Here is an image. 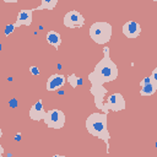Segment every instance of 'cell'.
<instances>
[{
	"label": "cell",
	"instance_id": "2",
	"mask_svg": "<svg viewBox=\"0 0 157 157\" xmlns=\"http://www.w3.org/2000/svg\"><path fill=\"white\" fill-rule=\"evenodd\" d=\"M86 130L90 135L103 140L107 145V152L109 151V131H108V113L94 112L88 115L85 123Z\"/></svg>",
	"mask_w": 157,
	"mask_h": 157
},
{
	"label": "cell",
	"instance_id": "17",
	"mask_svg": "<svg viewBox=\"0 0 157 157\" xmlns=\"http://www.w3.org/2000/svg\"><path fill=\"white\" fill-rule=\"evenodd\" d=\"M29 72H31L32 75H39V69H38L37 66H31V67H29Z\"/></svg>",
	"mask_w": 157,
	"mask_h": 157
},
{
	"label": "cell",
	"instance_id": "8",
	"mask_svg": "<svg viewBox=\"0 0 157 157\" xmlns=\"http://www.w3.org/2000/svg\"><path fill=\"white\" fill-rule=\"evenodd\" d=\"M66 82V77L63 75V74H53L49 76V78L47 80V85H45V88L47 91H56L59 88H61Z\"/></svg>",
	"mask_w": 157,
	"mask_h": 157
},
{
	"label": "cell",
	"instance_id": "10",
	"mask_svg": "<svg viewBox=\"0 0 157 157\" xmlns=\"http://www.w3.org/2000/svg\"><path fill=\"white\" fill-rule=\"evenodd\" d=\"M44 117H45V110L43 107V101L39 99L29 108V118L34 121H39L43 120Z\"/></svg>",
	"mask_w": 157,
	"mask_h": 157
},
{
	"label": "cell",
	"instance_id": "3",
	"mask_svg": "<svg viewBox=\"0 0 157 157\" xmlns=\"http://www.w3.org/2000/svg\"><path fill=\"white\" fill-rule=\"evenodd\" d=\"M88 34L91 39L97 44H105L110 40L113 34V27L109 22L97 21L93 22L88 29Z\"/></svg>",
	"mask_w": 157,
	"mask_h": 157
},
{
	"label": "cell",
	"instance_id": "12",
	"mask_svg": "<svg viewBox=\"0 0 157 157\" xmlns=\"http://www.w3.org/2000/svg\"><path fill=\"white\" fill-rule=\"evenodd\" d=\"M156 91H157V85L152 83V81H151V82L141 86L140 96H152V94L156 93Z\"/></svg>",
	"mask_w": 157,
	"mask_h": 157
},
{
	"label": "cell",
	"instance_id": "22",
	"mask_svg": "<svg viewBox=\"0 0 157 157\" xmlns=\"http://www.w3.org/2000/svg\"><path fill=\"white\" fill-rule=\"evenodd\" d=\"M1 49H2V45H1V43H0V52H1Z\"/></svg>",
	"mask_w": 157,
	"mask_h": 157
},
{
	"label": "cell",
	"instance_id": "21",
	"mask_svg": "<svg viewBox=\"0 0 157 157\" xmlns=\"http://www.w3.org/2000/svg\"><path fill=\"white\" fill-rule=\"evenodd\" d=\"M2 136V130H1V128H0V137Z\"/></svg>",
	"mask_w": 157,
	"mask_h": 157
},
{
	"label": "cell",
	"instance_id": "18",
	"mask_svg": "<svg viewBox=\"0 0 157 157\" xmlns=\"http://www.w3.org/2000/svg\"><path fill=\"white\" fill-rule=\"evenodd\" d=\"M148 82H151V77L150 76H147V77H145L141 82H140V86H144V85H146V83H148Z\"/></svg>",
	"mask_w": 157,
	"mask_h": 157
},
{
	"label": "cell",
	"instance_id": "14",
	"mask_svg": "<svg viewBox=\"0 0 157 157\" xmlns=\"http://www.w3.org/2000/svg\"><path fill=\"white\" fill-rule=\"evenodd\" d=\"M66 81L69 82V85H70L72 88H76V87H77V85H78V83H81V80H80V77H77L75 74H71V75H69V76L66 77Z\"/></svg>",
	"mask_w": 157,
	"mask_h": 157
},
{
	"label": "cell",
	"instance_id": "9",
	"mask_svg": "<svg viewBox=\"0 0 157 157\" xmlns=\"http://www.w3.org/2000/svg\"><path fill=\"white\" fill-rule=\"evenodd\" d=\"M33 20V10H20V12L17 13V18L15 21V27H20V26H31Z\"/></svg>",
	"mask_w": 157,
	"mask_h": 157
},
{
	"label": "cell",
	"instance_id": "11",
	"mask_svg": "<svg viewBox=\"0 0 157 157\" xmlns=\"http://www.w3.org/2000/svg\"><path fill=\"white\" fill-rule=\"evenodd\" d=\"M45 38H47L48 44L53 45L56 50L59 49V47H60V44H61V36H60V33H59V32H56V31H53V29H52V31L47 32Z\"/></svg>",
	"mask_w": 157,
	"mask_h": 157
},
{
	"label": "cell",
	"instance_id": "16",
	"mask_svg": "<svg viewBox=\"0 0 157 157\" xmlns=\"http://www.w3.org/2000/svg\"><path fill=\"white\" fill-rule=\"evenodd\" d=\"M151 81H152V83H155V85H157V67H155L153 69V71H152V74H151Z\"/></svg>",
	"mask_w": 157,
	"mask_h": 157
},
{
	"label": "cell",
	"instance_id": "5",
	"mask_svg": "<svg viewBox=\"0 0 157 157\" xmlns=\"http://www.w3.org/2000/svg\"><path fill=\"white\" fill-rule=\"evenodd\" d=\"M125 109V99L121 93L115 92L108 96L105 103H104V113H108V110L112 112H120Z\"/></svg>",
	"mask_w": 157,
	"mask_h": 157
},
{
	"label": "cell",
	"instance_id": "6",
	"mask_svg": "<svg viewBox=\"0 0 157 157\" xmlns=\"http://www.w3.org/2000/svg\"><path fill=\"white\" fill-rule=\"evenodd\" d=\"M63 22L66 28H78L85 25V17L77 10H71L65 13Z\"/></svg>",
	"mask_w": 157,
	"mask_h": 157
},
{
	"label": "cell",
	"instance_id": "20",
	"mask_svg": "<svg viewBox=\"0 0 157 157\" xmlns=\"http://www.w3.org/2000/svg\"><path fill=\"white\" fill-rule=\"evenodd\" d=\"M16 140H21V134H16Z\"/></svg>",
	"mask_w": 157,
	"mask_h": 157
},
{
	"label": "cell",
	"instance_id": "7",
	"mask_svg": "<svg viewBox=\"0 0 157 157\" xmlns=\"http://www.w3.org/2000/svg\"><path fill=\"white\" fill-rule=\"evenodd\" d=\"M123 34L129 38V39H134V38H137L140 34H141V26L139 22L134 21V20H130L128 22H125L123 25Z\"/></svg>",
	"mask_w": 157,
	"mask_h": 157
},
{
	"label": "cell",
	"instance_id": "13",
	"mask_svg": "<svg viewBox=\"0 0 157 157\" xmlns=\"http://www.w3.org/2000/svg\"><path fill=\"white\" fill-rule=\"evenodd\" d=\"M58 4V0H40V5L34 10H53Z\"/></svg>",
	"mask_w": 157,
	"mask_h": 157
},
{
	"label": "cell",
	"instance_id": "1",
	"mask_svg": "<svg viewBox=\"0 0 157 157\" xmlns=\"http://www.w3.org/2000/svg\"><path fill=\"white\" fill-rule=\"evenodd\" d=\"M118 77V65L110 59L109 48H103V58L96 64L93 71L88 74V81L91 82L90 92L94 98V105L104 113V97L107 88L105 82H112Z\"/></svg>",
	"mask_w": 157,
	"mask_h": 157
},
{
	"label": "cell",
	"instance_id": "19",
	"mask_svg": "<svg viewBox=\"0 0 157 157\" xmlns=\"http://www.w3.org/2000/svg\"><path fill=\"white\" fill-rule=\"evenodd\" d=\"M5 2H7V4H15V2H17V0H4Z\"/></svg>",
	"mask_w": 157,
	"mask_h": 157
},
{
	"label": "cell",
	"instance_id": "4",
	"mask_svg": "<svg viewBox=\"0 0 157 157\" xmlns=\"http://www.w3.org/2000/svg\"><path fill=\"white\" fill-rule=\"evenodd\" d=\"M43 120L47 124V126L59 130V129L64 128V125H65V114L63 110H60L58 108H53V109H49L48 112H45V117Z\"/></svg>",
	"mask_w": 157,
	"mask_h": 157
},
{
	"label": "cell",
	"instance_id": "15",
	"mask_svg": "<svg viewBox=\"0 0 157 157\" xmlns=\"http://www.w3.org/2000/svg\"><path fill=\"white\" fill-rule=\"evenodd\" d=\"M15 28H16V27H15V23H10V25H7V26L5 27V32H4L5 36L9 37V36L15 31Z\"/></svg>",
	"mask_w": 157,
	"mask_h": 157
}]
</instances>
